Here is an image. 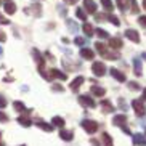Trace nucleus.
Masks as SVG:
<instances>
[{"instance_id":"c9c22d12","label":"nucleus","mask_w":146,"mask_h":146,"mask_svg":"<svg viewBox=\"0 0 146 146\" xmlns=\"http://www.w3.org/2000/svg\"><path fill=\"white\" fill-rule=\"evenodd\" d=\"M104 58H108V60H119V53H109L108 52V55L104 56Z\"/></svg>"},{"instance_id":"393cba45","label":"nucleus","mask_w":146,"mask_h":146,"mask_svg":"<svg viewBox=\"0 0 146 146\" xmlns=\"http://www.w3.org/2000/svg\"><path fill=\"white\" fill-rule=\"evenodd\" d=\"M101 108H103V111L104 112H112L114 111V106H112L111 103H109V101H108V100H103V101H101Z\"/></svg>"},{"instance_id":"f8f14e48","label":"nucleus","mask_w":146,"mask_h":146,"mask_svg":"<svg viewBox=\"0 0 146 146\" xmlns=\"http://www.w3.org/2000/svg\"><path fill=\"white\" fill-rule=\"evenodd\" d=\"M132 141H133V145H137V146H145L146 145V137L143 133H135L132 137Z\"/></svg>"},{"instance_id":"de8ad7c7","label":"nucleus","mask_w":146,"mask_h":146,"mask_svg":"<svg viewBox=\"0 0 146 146\" xmlns=\"http://www.w3.org/2000/svg\"><path fill=\"white\" fill-rule=\"evenodd\" d=\"M119 106L122 108V109H125V108H127V104H125V101H124V100H119Z\"/></svg>"},{"instance_id":"603ef678","label":"nucleus","mask_w":146,"mask_h":146,"mask_svg":"<svg viewBox=\"0 0 146 146\" xmlns=\"http://www.w3.org/2000/svg\"><path fill=\"white\" fill-rule=\"evenodd\" d=\"M143 8L146 10V0H143Z\"/></svg>"},{"instance_id":"37998d69","label":"nucleus","mask_w":146,"mask_h":146,"mask_svg":"<svg viewBox=\"0 0 146 146\" xmlns=\"http://www.w3.org/2000/svg\"><path fill=\"white\" fill-rule=\"evenodd\" d=\"M5 40H7V35L3 34V31L0 29V42H5Z\"/></svg>"},{"instance_id":"5fc2aeb1","label":"nucleus","mask_w":146,"mask_h":146,"mask_svg":"<svg viewBox=\"0 0 146 146\" xmlns=\"http://www.w3.org/2000/svg\"><path fill=\"white\" fill-rule=\"evenodd\" d=\"M0 146H3V141H0Z\"/></svg>"},{"instance_id":"864d4df0","label":"nucleus","mask_w":146,"mask_h":146,"mask_svg":"<svg viewBox=\"0 0 146 146\" xmlns=\"http://www.w3.org/2000/svg\"><path fill=\"white\" fill-rule=\"evenodd\" d=\"M2 53H3V50H2V47H0V55H2Z\"/></svg>"},{"instance_id":"f704fd0d","label":"nucleus","mask_w":146,"mask_h":146,"mask_svg":"<svg viewBox=\"0 0 146 146\" xmlns=\"http://www.w3.org/2000/svg\"><path fill=\"white\" fill-rule=\"evenodd\" d=\"M74 43L79 45V47H84V45H85V39H84V37H76V39H74Z\"/></svg>"},{"instance_id":"79ce46f5","label":"nucleus","mask_w":146,"mask_h":146,"mask_svg":"<svg viewBox=\"0 0 146 146\" xmlns=\"http://www.w3.org/2000/svg\"><path fill=\"white\" fill-rule=\"evenodd\" d=\"M138 21H140V24H141V26L146 27V15H145V16H140V18H138Z\"/></svg>"},{"instance_id":"a18cd8bd","label":"nucleus","mask_w":146,"mask_h":146,"mask_svg":"<svg viewBox=\"0 0 146 146\" xmlns=\"http://www.w3.org/2000/svg\"><path fill=\"white\" fill-rule=\"evenodd\" d=\"M90 143H92V146H101V145H100V141H96L95 138H92V140H90Z\"/></svg>"},{"instance_id":"423d86ee","label":"nucleus","mask_w":146,"mask_h":146,"mask_svg":"<svg viewBox=\"0 0 146 146\" xmlns=\"http://www.w3.org/2000/svg\"><path fill=\"white\" fill-rule=\"evenodd\" d=\"M84 82H85V77H84V76H79V77H76L72 82H71V85H69V87H71V90H72L74 93H77L79 88H80V85L84 84Z\"/></svg>"},{"instance_id":"9d476101","label":"nucleus","mask_w":146,"mask_h":146,"mask_svg":"<svg viewBox=\"0 0 146 146\" xmlns=\"http://www.w3.org/2000/svg\"><path fill=\"white\" fill-rule=\"evenodd\" d=\"M124 47V42H122V39H119V37H111L109 39V48H112V50H119V48Z\"/></svg>"},{"instance_id":"4468645a","label":"nucleus","mask_w":146,"mask_h":146,"mask_svg":"<svg viewBox=\"0 0 146 146\" xmlns=\"http://www.w3.org/2000/svg\"><path fill=\"white\" fill-rule=\"evenodd\" d=\"M84 7H85V10L88 13H92V15L96 13V3L93 0H84Z\"/></svg>"},{"instance_id":"3c124183","label":"nucleus","mask_w":146,"mask_h":146,"mask_svg":"<svg viewBox=\"0 0 146 146\" xmlns=\"http://www.w3.org/2000/svg\"><path fill=\"white\" fill-rule=\"evenodd\" d=\"M143 101H146V88H143Z\"/></svg>"},{"instance_id":"f257e3e1","label":"nucleus","mask_w":146,"mask_h":146,"mask_svg":"<svg viewBox=\"0 0 146 146\" xmlns=\"http://www.w3.org/2000/svg\"><path fill=\"white\" fill-rule=\"evenodd\" d=\"M80 125H82V129L85 130L87 133H90V135L96 133V130H98V124L95 120H90V119H84Z\"/></svg>"},{"instance_id":"dca6fc26","label":"nucleus","mask_w":146,"mask_h":146,"mask_svg":"<svg viewBox=\"0 0 146 146\" xmlns=\"http://www.w3.org/2000/svg\"><path fill=\"white\" fill-rule=\"evenodd\" d=\"M117 2V7L122 13H127L129 11V7H130V0H116Z\"/></svg>"},{"instance_id":"bb28decb","label":"nucleus","mask_w":146,"mask_h":146,"mask_svg":"<svg viewBox=\"0 0 146 146\" xmlns=\"http://www.w3.org/2000/svg\"><path fill=\"white\" fill-rule=\"evenodd\" d=\"M101 138H103L104 146H114V143H112V138L109 137V133H108V132H104L103 135H101Z\"/></svg>"},{"instance_id":"72a5a7b5","label":"nucleus","mask_w":146,"mask_h":146,"mask_svg":"<svg viewBox=\"0 0 146 146\" xmlns=\"http://www.w3.org/2000/svg\"><path fill=\"white\" fill-rule=\"evenodd\" d=\"M66 24H68V27H69L71 31H72V32H77V29H79V27H77V24H76L74 21H71V19H68V21H66Z\"/></svg>"},{"instance_id":"c85d7f7f","label":"nucleus","mask_w":146,"mask_h":146,"mask_svg":"<svg viewBox=\"0 0 146 146\" xmlns=\"http://www.w3.org/2000/svg\"><path fill=\"white\" fill-rule=\"evenodd\" d=\"M13 108H15V111H18V112L27 111L26 106H24V103H21V101H15V103H13Z\"/></svg>"},{"instance_id":"8fccbe9b","label":"nucleus","mask_w":146,"mask_h":146,"mask_svg":"<svg viewBox=\"0 0 146 146\" xmlns=\"http://www.w3.org/2000/svg\"><path fill=\"white\" fill-rule=\"evenodd\" d=\"M53 90H58V92H63V87H61V85H53Z\"/></svg>"},{"instance_id":"7ed1b4c3","label":"nucleus","mask_w":146,"mask_h":146,"mask_svg":"<svg viewBox=\"0 0 146 146\" xmlns=\"http://www.w3.org/2000/svg\"><path fill=\"white\" fill-rule=\"evenodd\" d=\"M92 71H93V74L96 76V77H103L104 74H106V66H104V63H101V61H96V63H93L92 64Z\"/></svg>"},{"instance_id":"aec40b11","label":"nucleus","mask_w":146,"mask_h":146,"mask_svg":"<svg viewBox=\"0 0 146 146\" xmlns=\"http://www.w3.org/2000/svg\"><path fill=\"white\" fill-rule=\"evenodd\" d=\"M92 95H95V96H104L106 95V90H104L103 87H98V85H93L90 88Z\"/></svg>"},{"instance_id":"1a4fd4ad","label":"nucleus","mask_w":146,"mask_h":146,"mask_svg":"<svg viewBox=\"0 0 146 146\" xmlns=\"http://www.w3.org/2000/svg\"><path fill=\"white\" fill-rule=\"evenodd\" d=\"M133 72L137 77H140L143 74V66H141V60L140 58H133Z\"/></svg>"},{"instance_id":"2f4dec72","label":"nucleus","mask_w":146,"mask_h":146,"mask_svg":"<svg viewBox=\"0 0 146 146\" xmlns=\"http://www.w3.org/2000/svg\"><path fill=\"white\" fill-rule=\"evenodd\" d=\"M130 11L135 15L140 11V8H138V5H137V0H130Z\"/></svg>"},{"instance_id":"ddd939ff","label":"nucleus","mask_w":146,"mask_h":146,"mask_svg":"<svg viewBox=\"0 0 146 146\" xmlns=\"http://www.w3.org/2000/svg\"><path fill=\"white\" fill-rule=\"evenodd\" d=\"M32 55H34L35 63L39 64V69H43V64H45V60L42 58V55L39 53V50H37V48H34V50H32Z\"/></svg>"},{"instance_id":"7c9ffc66","label":"nucleus","mask_w":146,"mask_h":146,"mask_svg":"<svg viewBox=\"0 0 146 146\" xmlns=\"http://www.w3.org/2000/svg\"><path fill=\"white\" fill-rule=\"evenodd\" d=\"M76 16H77L79 19H82V21H85V19H87V11H84L82 8H77V11H76Z\"/></svg>"},{"instance_id":"b1692460","label":"nucleus","mask_w":146,"mask_h":146,"mask_svg":"<svg viewBox=\"0 0 146 146\" xmlns=\"http://www.w3.org/2000/svg\"><path fill=\"white\" fill-rule=\"evenodd\" d=\"M95 45H96V52H98L101 56H106V55H108V48H106V45H104V43L96 42Z\"/></svg>"},{"instance_id":"473e14b6","label":"nucleus","mask_w":146,"mask_h":146,"mask_svg":"<svg viewBox=\"0 0 146 146\" xmlns=\"http://www.w3.org/2000/svg\"><path fill=\"white\" fill-rule=\"evenodd\" d=\"M106 19H108V21H111L112 24H114V26H119V24H120L119 18H117V16H114V15H109V16H108Z\"/></svg>"},{"instance_id":"2eb2a0df","label":"nucleus","mask_w":146,"mask_h":146,"mask_svg":"<svg viewBox=\"0 0 146 146\" xmlns=\"http://www.w3.org/2000/svg\"><path fill=\"white\" fill-rule=\"evenodd\" d=\"M80 56L84 58V60H93V58H95V53H93V50H90V48L82 47V48H80Z\"/></svg>"},{"instance_id":"6e6552de","label":"nucleus","mask_w":146,"mask_h":146,"mask_svg":"<svg viewBox=\"0 0 146 146\" xmlns=\"http://www.w3.org/2000/svg\"><path fill=\"white\" fill-rule=\"evenodd\" d=\"M125 37L129 40H132V42H135V43L140 42V34H138V31H135V29H127L125 31Z\"/></svg>"},{"instance_id":"6ab92c4d","label":"nucleus","mask_w":146,"mask_h":146,"mask_svg":"<svg viewBox=\"0 0 146 146\" xmlns=\"http://www.w3.org/2000/svg\"><path fill=\"white\" fill-rule=\"evenodd\" d=\"M35 125H37V127H40L42 130H45V132H53V125L47 124V122H43V120H40V119L35 120Z\"/></svg>"},{"instance_id":"0eeeda50","label":"nucleus","mask_w":146,"mask_h":146,"mask_svg":"<svg viewBox=\"0 0 146 146\" xmlns=\"http://www.w3.org/2000/svg\"><path fill=\"white\" fill-rule=\"evenodd\" d=\"M109 74H111V76L116 79V80H119V82H127L125 74L122 72V71H119V69H116V68H111V69H109Z\"/></svg>"},{"instance_id":"20e7f679","label":"nucleus","mask_w":146,"mask_h":146,"mask_svg":"<svg viewBox=\"0 0 146 146\" xmlns=\"http://www.w3.org/2000/svg\"><path fill=\"white\" fill-rule=\"evenodd\" d=\"M79 103L85 108H95L96 106V101H95L93 96H90V95H80V96H79Z\"/></svg>"},{"instance_id":"4c0bfd02","label":"nucleus","mask_w":146,"mask_h":146,"mask_svg":"<svg viewBox=\"0 0 146 146\" xmlns=\"http://www.w3.org/2000/svg\"><path fill=\"white\" fill-rule=\"evenodd\" d=\"M95 19L96 21H106V16L104 15H100V13H95Z\"/></svg>"},{"instance_id":"a878e982","label":"nucleus","mask_w":146,"mask_h":146,"mask_svg":"<svg viewBox=\"0 0 146 146\" xmlns=\"http://www.w3.org/2000/svg\"><path fill=\"white\" fill-rule=\"evenodd\" d=\"M101 5H103V8L106 10V11H109V13H111L112 10H114V5H112V0H101Z\"/></svg>"},{"instance_id":"5701e85b","label":"nucleus","mask_w":146,"mask_h":146,"mask_svg":"<svg viewBox=\"0 0 146 146\" xmlns=\"http://www.w3.org/2000/svg\"><path fill=\"white\" fill-rule=\"evenodd\" d=\"M82 29H84V32H85L87 37H92V35L95 34V29L92 24H88V23H84V26H82Z\"/></svg>"},{"instance_id":"6e6d98bb","label":"nucleus","mask_w":146,"mask_h":146,"mask_svg":"<svg viewBox=\"0 0 146 146\" xmlns=\"http://www.w3.org/2000/svg\"><path fill=\"white\" fill-rule=\"evenodd\" d=\"M143 58H145V60H146V53H145V55H143Z\"/></svg>"},{"instance_id":"c03bdc74","label":"nucleus","mask_w":146,"mask_h":146,"mask_svg":"<svg viewBox=\"0 0 146 146\" xmlns=\"http://www.w3.org/2000/svg\"><path fill=\"white\" fill-rule=\"evenodd\" d=\"M63 2H64V3H69V5H76L79 0H63Z\"/></svg>"},{"instance_id":"39448f33","label":"nucleus","mask_w":146,"mask_h":146,"mask_svg":"<svg viewBox=\"0 0 146 146\" xmlns=\"http://www.w3.org/2000/svg\"><path fill=\"white\" fill-rule=\"evenodd\" d=\"M47 74H48V80H53V79L66 80V79H68V76H66L64 72H61V71H58V69H50Z\"/></svg>"},{"instance_id":"58836bf2","label":"nucleus","mask_w":146,"mask_h":146,"mask_svg":"<svg viewBox=\"0 0 146 146\" xmlns=\"http://www.w3.org/2000/svg\"><path fill=\"white\" fill-rule=\"evenodd\" d=\"M3 108H7V100L0 95V109H3Z\"/></svg>"},{"instance_id":"4d7b16f0","label":"nucleus","mask_w":146,"mask_h":146,"mask_svg":"<svg viewBox=\"0 0 146 146\" xmlns=\"http://www.w3.org/2000/svg\"><path fill=\"white\" fill-rule=\"evenodd\" d=\"M5 2H10V0H5Z\"/></svg>"},{"instance_id":"c756f323","label":"nucleus","mask_w":146,"mask_h":146,"mask_svg":"<svg viewBox=\"0 0 146 146\" xmlns=\"http://www.w3.org/2000/svg\"><path fill=\"white\" fill-rule=\"evenodd\" d=\"M95 32H96V35H98L100 39H109V34H108L104 29H101V27H96Z\"/></svg>"},{"instance_id":"f3484780","label":"nucleus","mask_w":146,"mask_h":146,"mask_svg":"<svg viewBox=\"0 0 146 146\" xmlns=\"http://www.w3.org/2000/svg\"><path fill=\"white\" fill-rule=\"evenodd\" d=\"M60 138H61V140H64V141H71V140L74 138V133L71 132V130L61 129V132H60Z\"/></svg>"},{"instance_id":"f03ea898","label":"nucleus","mask_w":146,"mask_h":146,"mask_svg":"<svg viewBox=\"0 0 146 146\" xmlns=\"http://www.w3.org/2000/svg\"><path fill=\"white\" fill-rule=\"evenodd\" d=\"M132 108H133V111H135V114H137L138 117H143L146 114L145 103H143L141 100H133V101H132Z\"/></svg>"},{"instance_id":"4be33fe9","label":"nucleus","mask_w":146,"mask_h":146,"mask_svg":"<svg viewBox=\"0 0 146 146\" xmlns=\"http://www.w3.org/2000/svg\"><path fill=\"white\" fill-rule=\"evenodd\" d=\"M64 119H63V117H58V116H55L52 119V125L53 127H60V129H63V127H64Z\"/></svg>"},{"instance_id":"e433bc0d","label":"nucleus","mask_w":146,"mask_h":146,"mask_svg":"<svg viewBox=\"0 0 146 146\" xmlns=\"http://www.w3.org/2000/svg\"><path fill=\"white\" fill-rule=\"evenodd\" d=\"M129 88H130V90L137 92V90H140V85H138L137 82H129Z\"/></svg>"},{"instance_id":"09e8293b","label":"nucleus","mask_w":146,"mask_h":146,"mask_svg":"<svg viewBox=\"0 0 146 146\" xmlns=\"http://www.w3.org/2000/svg\"><path fill=\"white\" fill-rule=\"evenodd\" d=\"M122 130H124V132L127 133V135H132V133H130V130H129V127H127V125H122Z\"/></svg>"},{"instance_id":"9b49d317","label":"nucleus","mask_w":146,"mask_h":146,"mask_svg":"<svg viewBox=\"0 0 146 146\" xmlns=\"http://www.w3.org/2000/svg\"><path fill=\"white\" fill-rule=\"evenodd\" d=\"M112 124L116 127H122V125L127 124V116L125 114H117V116L112 117Z\"/></svg>"},{"instance_id":"49530a36","label":"nucleus","mask_w":146,"mask_h":146,"mask_svg":"<svg viewBox=\"0 0 146 146\" xmlns=\"http://www.w3.org/2000/svg\"><path fill=\"white\" fill-rule=\"evenodd\" d=\"M60 13L63 15V16H66V8L63 7V5H60Z\"/></svg>"},{"instance_id":"cd10ccee","label":"nucleus","mask_w":146,"mask_h":146,"mask_svg":"<svg viewBox=\"0 0 146 146\" xmlns=\"http://www.w3.org/2000/svg\"><path fill=\"white\" fill-rule=\"evenodd\" d=\"M27 13H32V15H35V16H40V11H42V7H40L39 3H35V5H32V10H26Z\"/></svg>"},{"instance_id":"bf43d9fd","label":"nucleus","mask_w":146,"mask_h":146,"mask_svg":"<svg viewBox=\"0 0 146 146\" xmlns=\"http://www.w3.org/2000/svg\"><path fill=\"white\" fill-rule=\"evenodd\" d=\"M21 146H26V145H21Z\"/></svg>"},{"instance_id":"a211bd4d","label":"nucleus","mask_w":146,"mask_h":146,"mask_svg":"<svg viewBox=\"0 0 146 146\" xmlns=\"http://www.w3.org/2000/svg\"><path fill=\"white\" fill-rule=\"evenodd\" d=\"M3 10H5V13H7V15H15V13H16V5L11 3V2H5Z\"/></svg>"},{"instance_id":"a19ab883","label":"nucleus","mask_w":146,"mask_h":146,"mask_svg":"<svg viewBox=\"0 0 146 146\" xmlns=\"http://www.w3.org/2000/svg\"><path fill=\"white\" fill-rule=\"evenodd\" d=\"M0 24H10V19H7L2 13H0Z\"/></svg>"},{"instance_id":"412c9836","label":"nucleus","mask_w":146,"mask_h":146,"mask_svg":"<svg viewBox=\"0 0 146 146\" xmlns=\"http://www.w3.org/2000/svg\"><path fill=\"white\" fill-rule=\"evenodd\" d=\"M16 122L19 125H23V127H31V125H32V120H31L27 116H19Z\"/></svg>"},{"instance_id":"ea45409f","label":"nucleus","mask_w":146,"mask_h":146,"mask_svg":"<svg viewBox=\"0 0 146 146\" xmlns=\"http://www.w3.org/2000/svg\"><path fill=\"white\" fill-rule=\"evenodd\" d=\"M0 122H8V116L2 111H0Z\"/></svg>"},{"instance_id":"13d9d810","label":"nucleus","mask_w":146,"mask_h":146,"mask_svg":"<svg viewBox=\"0 0 146 146\" xmlns=\"http://www.w3.org/2000/svg\"><path fill=\"white\" fill-rule=\"evenodd\" d=\"M0 137H2V132H0Z\"/></svg>"}]
</instances>
